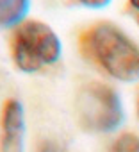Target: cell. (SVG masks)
Instances as JSON below:
<instances>
[{
    "label": "cell",
    "mask_w": 139,
    "mask_h": 152,
    "mask_svg": "<svg viewBox=\"0 0 139 152\" xmlns=\"http://www.w3.org/2000/svg\"><path fill=\"white\" fill-rule=\"evenodd\" d=\"M137 23H139V15H137Z\"/></svg>",
    "instance_id": "cell-11"
},
{
    "label": "cell",
    "mask_w": 139,
    "mask_h": 152,
    "mask_svg": "<svg viewBox=\"0 0 139 152\" xmlns=\"http://www.w3.org/2000/svg\"><path fill=\"white\" fill-rule=\"evenodd\" d=\"M128 4H130V7H132L134 11L139 13V0H128Z\"/></svg>",
    "instance_id": "cell-9"
},
{
    "label": "cell",
    "mask_w": 139,
    "mask_h": 152,
    "mask_svg": "<svg viewBox=\"0 0 139 152\" xmlns=\"http://www.w3.org/2000/svg\"><path fill=\"white\" fill-rule=\"evenodd\" d=\"M109 152H139V136L134 132L119 134L112 141Z\"/></svg>",
    "instance_id": "cell-6"
},
{
    "label": "cell",
    "mask_w": 139,
    "mask_h": 152,
    "mask_svg": "<svg viewBox=\"0 0 139 152\" xmlns=\"http://www.w3.org/2000/svg\"><path fill=\"white\" fill-rule=\"evenodd\" d=\"M30 0H0V27L16 29L27 18Z\"/></svg>",
    "instance_id": "cell-5"
},
{
    "label": "cell",
    "mask_w": 139,
    "mask_h": 152,
    "mask_svg": "<svg viewBox=\"0 0 139 152\" xmlns=\"http://www.w3.org/2000/svg\"><path fill=\"white\" fill-rule=\"evenodd\" d=\"M137 116H139V102H137Z\"/></svg>",
    "instance_id": "cell-10"
},
{
    "label": "cell",
    "mask_w": 139,
    "mask_h": 152,
    "mask_svg": "<svg viewBox=\"0 0 139 152\" xmlns=\"http://www.w3.org/2000/svg\"><path fill=\"white\" fill-rule=\"evenodd\" d=\"M75 113L82 129L89 132L109 134L125 122V109L118 91L104 83H89L79 90Z\"/></svg>",
    "instance_id": "cell-3"
},
{
    "label": "cell",
    "mask_w": 139,
    "mask_h": 152,
    "mask_svg": "<svg viewBox=\"0 0 139 152\" xmlns=\"http://www.w3.org/2000/svg\"><path fill=\"white\" fill-rule=\"evenodd\" d=\"M0 152H25V109L16 99H9L2 107Z\"/></svg>",
    "instance_id": "cell-4"
},
{
    "label": "cell",
    "mask_w": 139,
    "mask_h": 152,
    "mask_svg": "<svg viewBox=\"0 0 139 152\" xmlns=\"http://www.w3.org/2000/svg\"><path fill=\"white\" fill-rule=\"evenodd\" d=\"M39 152H61V150H59V147H57L54 141H45V143L41 145Z\"/></svg>",
    "instance_id": "cell-8"
},
{
    "label": "cell",
    "mask_w": 139,
    "mask_h": 152,
    "mask_svg": "<svg viewBox=\"0 0 139 152\" xmlns=\"http://www.w3.org/2000/svg\"><path fill=\"white\" fill-rule=\"evenodd\" d=\"M11 54L18 70L34 73L43 66L55 64L61 59L62 45L50 25L38 20H27L14 29Z\"/></svg>",
    "instance_id": "cell-2"
},
{
    "label": "cell",
    "mask_w": 139,
    "mask_h": 152,
    "mask_svg": "<svg viewBox=\"0 0 139 152\" xmlns=\"http://www.w3.org/2000/svg\"><path fill=\"white\" fill-rule=\"evenodd\" d=\"M82 54L121 83L139 81V47L114 23L100 22L80 36Z\"/></svg>",
    "instance_id": "cell-1"
},
{
    "label": "cell",
    "mask_w": 139,
    "mask_h": 152,
    "mask_svg": "<svg viewBox=\"0 0 139 152\" xmlns=\"http://www.w3.org/2000/svg\"><path fill=\"white\" fill-rule=\"evenodd\" d=\"M77 2L84 7H89V9H102V7L111 4V0H77Z\"/></svg>",
    "instance_id": "cell-7"
}]
</instances>
